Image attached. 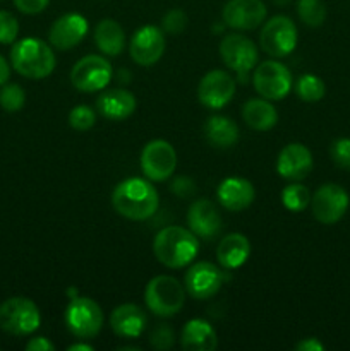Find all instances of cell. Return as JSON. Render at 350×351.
Segmentation results:
<instances>
[{
    "label": "cell",
    "mask_w": 350,
    "mask_h": 351,
    "mask_svg": "<svg viewBox=\"0 0 350 351\" xmlns=\"http://www.w3.org/2000/svg\"><path fill=\"white\" fill-rule=\"evenodd\" d=\"M146 312L136 304H122L110 314V328L119 338L136 339L146 331Z\"/></svg>",
    "instance_id": "ffe728a7"
},
{
    "label": "cell",
    "mask_w": 350,
    "mask_h": 351,
    "mask_svg": "<svg viewBox=\"0 0 350 351\" xmlns=\"http://www.w3.org/2000/svg\"><path fill=\"white\" fill-rule=\"evenodd\" d=\"M242 119L247 127L257 132H266L271 130L278 122V112L270 99L266 98H253L244 105Z\"/></svg>",
    "instance_id": "484cf974"
},
{
    "label": "cell",
    "mask_w": 350,
    "mask_h": 351,
    "mask_svg": "<svg viewBox=\"0 0 350 351\" xmlns=\"http://www.w3.org/2000/svg\"><path fill=\"white\" fill-rule=\"evenodd\" d=\"M281 204L288 211H304L311 204V192L302 184H290L281 191Z\"/></svg>",
    "instance_id": "f1b7e54d"
},
{
    "label": "cell",
    "mask_w": 350,
    "mask_h": 351,
    "mask_svg": "<svg viewBox=\"0 0 350 351\" xmlns=\"http://www.w3.org/2000/svg\"><path fill=\"white\" fill-rule=\"evenodd\" d=\"M26 103V93L19 84H3L0 89V106L5 112H19Z\"/></svg>",
    "instance_id": "4dcf8cb0"
},
{
    "label": "cell",
    "mask_w": 350,
    "mask_h": 351,
    "mask_svg": "<svg viewBox=\"0 0 350 351\" xmlns=\"http://www.w3.org/2000/svg\"><path fill=\"white\" fill-rule=\"evenodd\" d=\"M95 43L106 57H117L126 48V33L115 19H102L95 27Z\"/></svg>",
    "instance_id": "4316f807"
},
{
    "label": "cell",
    "mask_w": 350,
    "mask_h": 351,
    "mask_svg": "<svg viewBox=\"0 0 350 351\" xmlns=\"http://www.w3.org/2000/svg\"><path fill=\"white\" fill-rule=\"evenodd\" d=\"M0 2H2V0H0Z\"/></svg>",
    "instance_id": "f6af8a7d"
},
{
    "label": "cell",
    "mask_w": 350,
    "mask_h": 351,
    "mask_svg": "<svg viewBox=\"0 0 350 351\" xmlns=\"http://www.w3.org/2000/svg\"><path fill=\"white\" fill-rule=\"evenodd\" d=\"M67 295H71V297H69V298H74V297H78V291H75L74 290V288H69V290H67Z\"/></svg>",
    "instance_id": "ee69618b"
},
{
    "label": "cell",
    "mask_w": 350,
    "mask_h": 351,
    "mask_svg": "<svg viewBox=\"0 0 350 351\" xmlns=\"http://www.w3.org/2000/svg\"><path fill=\"white\" fill-rule=\"evenodd\" d=\"M112 206L122 218L130 221H146L160 206L156 189L146 178H126L112 192Z\"/></svg>",
    "instance_id": "6da1fadb"
},
{
    "label": "cell",
    "mask_w": 350,
    "mask_h": 351,
    "mask_svg": "<svg viewBox=\"0 0 350 351\" xmlns=\"http://www.w3.org/2000/svg\"><path fill=\"white\" fill-rule=\"evenodd\" d=\"M165 41L163 31L158 26H143L132 34L129 43L130 58L141 67H150L154 65L165 53Z\"/></svg>",
    "instance_id": "2e32d148"
},
{
    "label": "cell",
    "mask_w": 350,
    "mask_h": 351,
    "mask_svg": "<svg viewBox=\"0 0 350 351\" xmlns=\"http://www.w3.org/2000/svg\"><path fill=\"white\" fill-rule=\"evenodd\" d=\"M9 75H10L9 64H7L5 58L0 55V86H3L7 81H9Z\"/></svg>",
    "instance_id": "60d3db41"
},
{
    "label": "cell",
    "mask_w": 350,
    "mask_h": 351,
    "mask_svg": "<svg viewBox=\"0 0 350 351\" xmlns=\"http://www.w3.org/2000/svg\"><path fill=\"white\" fill-rule=\"evenodd\" d=\"M19 34V23L16 17L7 10H0V43H14Z\"/></svg>",
    "instance_id": "836d02e7"
},
{
    "label": "cell",
    "mask_w": 350,
    "mask_h": 351,
    "mask_svg": "<svg viewBox=\"0 0 350 351\" xmlns=\"http://www.w3.org/2000/svg\"><path fill=\"white\" fill-rule=\"evenodd\" d=\"M329 156L333 163L342 170L350 171V139L349 137H340L333 141L329 146Z\"/></svg>",
    "instance_id": "d6a6232c"
},
{
    "label": "cell",
    "mask_w": 350,
    "mask_h": 351,
    "mask_svg": "<svg viewBox=\"0 0 350 351\" xmlns=\"http://www.w3.org/2000/svg\"><path fill=\"white\" fill-rule=\"evenodd\" d=\"M256 197L254 185L242 177H229L216 189V199L225 209L233 213L249 208Z\"/></svg>",
    "instance_id": "44dd1931"
},
{
    "label": "cell",
    "mask_w": 350,
    "mask_h": 351,
    "mask_svg": "<svg viewBox=\"0 0 350 351\" xmlns=\"http://www.w3.org/2000/svg\"><path fill=\"white\" fill-rule=\"evenodd\" d=\"M136 96L122 88L106 89L96 99V110H98L100 115L112 120V122L129 119L136 112Z\"/></svg>",
    "instance_id": "7402d4cb"
},
{
    "label": "cell",
    "mask_w": 350,
    "mask_h": 351,
    "mask_svg": "<svg viewBox=\"0 0 350 351\" xmlns=\"http://www.w3.org/2000/svg\"><path fill=\"white\" fill-rule=\"evenodd\" d=\"M187 225L198 239L211 240L222 232L223 219L209 199H198L187 209Z\"/></svg>",
    "instance_id": "d6986e66"
},
{
    "label": "cell",
    "mask_w": 350,
    "mask_h": 351,
    "mask_svg": "<svg viewBox=\"0 0 350 351\" xmlns=\"http://www.w3.org/2000/svg\"><path fill=\"white\" fill-rule=\"evenodd\" d=\"M237 81L222 69L209 71L198 84V99L209 110H220L232 101Z\"/></svg>",
    "instance_id": "5bb4252c"
},
{
    "label": "cell",
    "mask_w": 350,
    "mask_h": 351,
    "mask_svg": "<svg viewBox=\"0 0 350 351\" xmlns=\"http://www.w3.org/2000/svg\"><path fill=\"white\" fill-rule=\"evenodd\" d=\"M297 16L305 26L319 27L326 19V5L321 0H299Z\"/></svg>",
    "instance_id": "f546056e"
},
{
    "label": "cell",
    "mask_w": 350,
    "mask_h": 351,
    "mask_svg": "<svg viewBox=\"0 0 350 351\" xmlns=\"http://www.w3.org/2000/svg\"><path fill=\"white\" fill-rule=\"evenodd\" d=\"M225 274L216 264L202 261L192 264L184 276V288L194 300H208L222 290Z\"/></svg>",
    "instance_id": "7c38bea8"
},
{
    "label": "cell",
    "mask_w": 350,
    "mask_h": 351,
    "mask_svg": "<svg viewBox=\"0 0 350 351\" xmlns=\"http://www.w3.org/2000/svg\"><path fill=\"white\" fill-rule=\"evenodd\" d=\"M297 26L287 16H275L264 23L259 34V45L271 57H287L297 47Z\"/></svg>",
    "instance_id": "9c48e42d"
},
{
    "label": "cell",
    "mask_w": 350,
    "mask_h": 351,
    "mask_svg": "<svg viewBox=\"0 0 350 351\" xmlns=\"http://www.w3.org/2000/svg\"><path fill=\"white\" fill-rule=\"evenodd\" d=\"M314 167L312 153L301 143L287 144L280 151L277 160V171L281 178L290 182H301L311 173Z\"/></svg>",
    "instance_id": "ac0fdd59"
},
{
    "label": "cell",
    "mask_w": 350,
    "mask_h": 351,
    "mask_svg": "<svg viewBox=\"0 0 350 351\" xmlns=\"http://www.w3.org/2000/svg\"><path fill=\"white\" fill-rule=\"evenodd\" d=\"M96 123V113L91 106L78 105L71 110L69 113V125L78 132H86V130L93 129Z\"/></svg>",
    "instance_id": "1f68e13d"
},
{
    "label": "cell",
    "mask_w": 350,
    "mask_h": 351,
    "mask_svg": "<svg viewBox=\"0 0 350 351\" xmlns=\"http://www.w3.org/2000/svg\"><path fill=\"white\" fill-rule=\"evenodd\" d=\"M144 302L158 317H172L184 307L185 288L174 276H154L144 288Z\"/></svg>",
    "instance_id": "277c9868"
},
{
    "label": "cell",
    "mask_w": 350,
    "mask_h": 351,
    "mask_svg": "<svg viewBox=\"0 0 350 351\" xmlns=\"http://www.w3.org/2000/svg\"><path fill=\"white\" fill-rule=\"evenodd\" d=\"M27 351H54L55 345L45 336H36V338H31L30 341L26 343Z\"/></svg>",
    "instance_id": "f35d334b"
},
{
    "label": "cell",
    "mask_w": 350,
    "mask_h": 351,
    "mask_svg": "<svg viewBox=\"0 0 350 351\" xmlns=\"http://www.w3.org/2000/svg\"><path fill=\"white\" fill-rule=\"evenodd\" d=\"M103 311L95 300L88 297H74L64 312L65 328L79 339H91L98 336L103 328Z\"/></svg>",
    "instance_id": "52a82bcc"
},
{
    "label": "cell",
    "mask_w": 350,
    "mask_h": 351,
    "mask_svg": "<svg viewBox=\"0 0 350 351\" xmlns=\"http://www.w3.org/2000/svg\"><path fill=\"white\" fill-rule=\"evenodd\" d=\"M220 57L230 71L235 72L237 81L240 84H246L249 81L250 72L254 71L259 60L254 41L239 33L223 36V40L220 41Z\"/></svg>",
    "instance_id": "8992f818"
},
{
    "label": "cell",
    "mask_w": 350,
    "mask_h": 351,
    "mask_svg": "<svg viewBox=\"0 0 350 351\" xmlns=\"http://www.w3.org/2000/svg\"><path fill=\"white\" fill-rule=\"evenodd\" d=\"M163 31L168 34H180L187 26V16L182 9H172L165 14L163 21H161Z\"/></svg>",
    "instance_id": "d590c367"
},
{
    "label": "cell",
    "mask_w": 350,
    "mask_h": 351,
    "mask_svg": "<svg viewBox=\"0 0 350 351\" xmlns=\"http://www.w3.org/2000/svg\"><path fill=\"white\" fill-rule=\"evenodd\" d=\"M268 9L263 0H229L223 5V24L232 29L253 31L264 24Z\"/></svg>",
    "instance_id": "9a60e30c"
},
{
    "label": "cell",
    "mask_w": 350,
    "mask_h": 351,
    "mask_svg": "<svg viewBox=\"0 0 350 351\" xmlns=\"http://www.w3.org/2000/svg\"><path fill=\"white\" fill-rule=\"evenodd\" d=\"M89 24L84 16L78 12H69L58 17L48 29V41L57 50L65 51L78 47L86 38Z\"/></svg>",
    "instance_id": "e0dca14e"
},
{
    "label": "cell",
    "mask_w": 350,
    "mask_h": 351,
    "mask_svg": "<svg viewBox=\"0 0 350 351\" xmlns=\"http://www.w3.org/2000/svg\"><path fill=\"white\" fill-rule=\"evenodd\" d=\"M174 331H172L170 326L167 324H158L156 328L151 331L150 335V343L154 350L167 351L174 346Z\"/></svg>",
    "instance_id": "e575fe53"
},
{
    "label": "cell",
    "mask_w": 350,
    "mask_h": 351,
    "mask_svg": "<svg viewBox=\"0 0 350 351\" xmlns=\"http://www.w3.org/2000/svg\"><path fill=\"white\" fill-rule=\"evenodd\" d=\"M153 252L158 263L170 269L187 267L199 252V239L184 226H167L153 240Z\"/></svg>",
    "instance_id": "7a4b0ae2"
},
{
    "label": "cell",
    "mask_w": 350,
    "mask_h": 351,
    "mask_svg": "<svg viewBox=\"0 0 350 351\" xmlns=\"http://www.w3.org/2000/svg\"><path fill=\"white\" fill-rule=\"evenodd\" d=\"M112 65L102 55H86L79 58L71 71V82L78 91H103L112 81Z\"/></svg>",
    "instance_id": "30bf717a"
},
{
    "label": "cell",
    "mask_w": 350,
    "mask_h": 351,
    "mask_svg": "<svg viewBox=\"0 0 350 351\" xmlns=\"http://www.w3.org/2000/svg\"><path fill=\"white\" fill-rule=\"evenodd\" d=\"M292 0H273V3L275 5H278V7H283V5H288V3H290Z\"/></svg>",
    "instance_id": "7bdbcfd3"
},
{
    "label": "cell",
    "mask_w": 350,
    "mask_h": 351,
    "mask_svg": "<svg viewBox=\"0 0 350 351\" xmlns=\"http://www.w3.org/2000/svg\"><path fill=\"white\" fill-rule=\"evenodd\" d=\"M180 346L185 351H213L218 346V336L209 322L192 319L182 329Z\"/></svg>",
    "instance_id": "cb8c5ba5"
},
{
    "label": "cell",
    "mask_w": 350,
    "mask_h": 351,
    "mask_svg": "<svg viewBox=\"0 0 350 351\" xmlns=\"http://www.w3.org/2000/svg\"><path fill=\"white\" fill-rule=\"evenodd\" d=\"M349 202V194L342 185L325 184L311 197L312 215L323 225H333L343 218Z\"/></svg>",
    "instance_id": "4fadbf2b"
},
{
    "label": "cell",
    "mask_w": 350,
    "mask_h": 351,
    "mask_svg": "<svg viewBox=\"0 0 350 351\" xmlns=\"http://www.w3.org/2000/svg\"><path fill=\"white\" fill-rule=\"evenodd\" d=\"M294 91L302 101L316 103L325 98L326 86L316 74H302L294 86Z\"/></svg>",
    "instance_id": "83f0119b"
},
{
    "label": "cell",
    "mask_w": 350,
    "mask_h": 351,
    "mask_svg": "<svg viewBox=\"0 0 350 351\" xmlns=\"http://www.w3.org/2000/svg\"><path fill=\"white\" fill-rule=\"evenodd\" d=\"M170 191L180 199L192 197L196 194V182L189 177H177L172 182Z\"/></svg>",
    "instance_id": "8d00e7d4"
},
{
    "label": "cell",
    "mask_w": 350,
    "mask_h": 351,
    "mask_svg": "<svg viewBox=\"0 0 350 351\" xmlns=\"http://www.w3.org/2000/svg\"><path fill=\"white\" fill-rule=\"evenodd\" d=\"M10 64L17 74L27 79H45L55 71V53L45 41L36 38L19 40L10 50Z\"/></svg>",
    "instance_id": "3957f363"
},
{
    "label": "cell",
    "mask_w": 350,
    "mask_h": 351,
    "mask_svg": "<svg viewBox=\"0 0 350 351\" xmlns=\"http://www.w3.org/2000/svg\"><path fill=\"white\" fill-rule=\"evenodd\" d=\"M202 134H205L206 141L218 149H229V147L235 146L237 141H239L237 123L230 120L229 117L222 115L209 117L202 127Z\"/></svg>",
    "instance_id": "d4e9b609"
},
{
    "label": "cell",
    "mask_w": 350,
    "mask_h": 351,
    "mask_svg": "<svg viewBox=\"0 0 350 351\" xmlns=\"http://www.w3.org/2000/svg\"><path fill=\"white\" fill-rule=\"evenodd\" d=\"M250 256V243L242 233H230L223 237L216 247V259L220 266L226 271L239 269L247 263Z\"/></svg>",
    "instance_id": "603a6c76"
},
{
    "label": "cell",
    "mask_w": 350,
    "mask_h": 351,
    "mask_svg": "<svg viewBox=\"0 0 350 351\" xmlns=\"http://www.w3.org/2000/svg\"><path fill=\"white\" fill-rule=\"evenodd\" d=\"M91 345H84V343H75V345L69 346V351H93Z\"/></svg>",
    "instance_id": "b9f144b4"
},
{
    "label": "cell",
    "mask_w": 350,
    "mask_h": 351,
    "mask_svg": "<svg viewBox=\"0 0 350 351\" xmlns=\"http://www.w3.org/2000/svg\"><path fill=\"white\" fill-rule=\"evenodd\" d=\"M41 314L38 305L26 297H12L0 304V329L12 336H30L38 331Z\"/></svg>",
    "instance_id": "5b68a950"
},
{
    "label": "cell",
    "mask_w": 350,
    "mask_h": 351,
    "mask_svg": "<svg viewBox=\"0 0 350 351\" xmlns=\"http://www.w3.org/2000/svg\"><path fill=\"white\" fill-rule=\"evenodd\" d=\"M177 168V153L174 146L163 139H154L143 147L141 170L151 182H163L174 175Z\"/></svg>",
    "instance_id": "8fae6325"
},
{
    "label": "cell",
    "mask_w": 350,
    "mask_h": 351,
    "mask_svg": "<svg viewBox=\"0 0 350 351\" xmlns=\"http://www.w3.org/2000/svg\"><path fill=\"white\" fill-rule=\"evenodd\" d=\"M295 350L297 351H323L325 350V345H323V343L316 338H305L295 345Z\"/></svg>",
    "instance_id": "ab89813d"
},
{
    "label": "cell",
    "mask_w": 350,
    "mask_h": 351,
    "mask_svg": "<svg viewBox=\"0 0 350 351\" xmlns=\"http://www.w3.org/2000/svg\"><path fill=\"white\" fill-rule=\"evenodd\" d=\"M48 3H50V0H14V5L17 7V10L27 14V16L43 12L48 7Z\"/></svg>",
    "instance_id": "74e56055"
},
{
    "label": "cell",
    "mask_w": 350,
    "mask_h": 351,
    "mask_svg": "<svg viewBox=\"0 0 350 351\" xmlns=\"http://www.w3.org/2000/svg\"><path fill=\"white\" fill-rule=\"evenodd\" d=\"M254 89L270 101H280L290 93L292 72L287 65L277 60H266L256 65L253 71Z\"/></svg>",
    "instance_id": "ba28073f"
}]
</instances>
